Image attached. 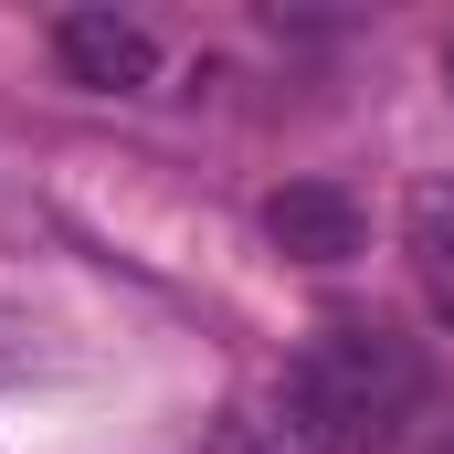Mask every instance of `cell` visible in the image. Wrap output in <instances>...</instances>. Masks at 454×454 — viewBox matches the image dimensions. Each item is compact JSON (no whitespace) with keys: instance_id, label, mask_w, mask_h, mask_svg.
I'll use <instances>...</instances> for the list:
<instances>
[{"instance_id":"4","label":"cell","mask_w":454,"mask_h":454,"mask_svg":"<svg viewBox=\"0 0 454 454\" xmlns=\"http://www.w3.org/2000/svg\"><path fill=\"white\" fill-rule=\"evenodd\" d=\"M402 243H412V275L434 286V307L454 317V180H423L402 201Z\"/></svg>"},{"instance_id":"2","label":"cell","mask_w":454,"mask_h":454,"mask_svg":"<svg viewBox=\"0 0 454 454\" xmlns=\"http://www.w3.org/2000/svg\"><path fill=\"white\" fill-rule=\"evenodd\" d=\"M53 64H64L74 85H96V96H137V85L159 74V32L127 21V11H64V21H53Z\"/></svg>"},{"instance_id":"1","label":"cell","mask_w":454,"mask_h":454,"mask_svg":"<svg viewBox=\"0 0 454 454\" xmlns=\"http://www.w3.org/2000/svg\"><path fill=\"white\" fill-rule=\"evenodd\" d=\"M423 412V359L380 317H328L286 370V434L307 454H380Z\"/></svg>"},{"instance_id":"5","label":"cell","mask_w":454,"mask_h":454,"mask_svg":"<svg viewBox=\"0 0 454 454\" xmlns=\"http://www.w3.org/2000/svg\"><path fill=\"white\" fill-rule=\"evenodd\" d=\"M212 454H307V444H296L286 423H254V412H232L223 434H212Z\"/></svg>"},{"instance_id":"3","label":"cell","mask_w":454,"mask_h":454,"mask_svg":"<svg viewBox=\"0 0 454 454\" xmlns=\"http://www.w3.org/2000/svg\"><path fill=\"white\" fill-rule=\"evenodd\" d=\"M264 243L286 264H348L359 254V201H348L339 180H286L264 201Z\"/></svg>"},{"instance_id":"6","label":"cell","mask_w":454,"mask_h":454,"mask_svg":"<svg viewBox=\"0 0 454 454\" xmlns=\"http://www.w3.org/2000/svg\"><path fill=\"white\" fill-rule=\"evenodd\" d=\"M444 85H454V43H444Z\"/></svg>"}]
</instances>
